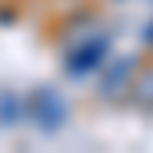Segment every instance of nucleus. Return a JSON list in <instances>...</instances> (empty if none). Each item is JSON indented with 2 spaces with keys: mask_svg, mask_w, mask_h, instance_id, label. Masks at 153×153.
Returning a JSON list of instances; mask_svg holds the SVG:
<instances>
[{
  "mask_svg": "<svg viewBox=\"0 0 153 153\" xmlns=\"http://www.w3.org/2000/svg\"><path fill=\"white\" fill-rule=\"evenodd\" d=\"M137 73H141V65L133 61V56H109V61L101 65V73H97V93L105 101H125L133 93Z\"/></svg>",
  "mask_w": 153,
  "mask_h": 153,
  "instance_id": "f257e3e1",
  "label": "nucleus"
},
{
  "mask_svg": "<svg viewBox=\"0 0 153 153\" xmlns=\"http://www.w3.org/2000/svg\"><path fill=\"white\" fill-rule=\"evenodd\" d=\"M28 117L40 125V129H61L65 117H69V101L53 89V85H40L28 97Z\"/></svg>",
  "mask_w": 153,
  "mask_h": 153,
  "instance_id": "f03ea898",
  "label": "nucleus"
},
{
  "mask_svg": "<svg viewBox=\"0 0 153 153\" xmlns=\"http://www.w3.org/2000/svg\"><path fill=\"white\" fill-rule=\"evenodd\" d=\"M105 61H109V36H97V40H85L76 48H65V69L73 76H97Z\"/></svg>",
  "mask_w": 153,
  "mask_h": 153,
  "instance_id": "7ed1b4c3",
  "label": "nucleus"
},
{
  "mask_svg": "<svg viewBox=\"0 0 153 153\" xmlns=\"http://www.w3.org/2000/svg\"><path fill=\"white\" fill-rule=\"evenodd\" d=\"M129 97H133V105L153 109V65L137 73V81H133V93H129Z\"/></svg>",
  "mask_w": 153,
  "mask_h": 153,
  "instance_id": "20e7f679",
  "label": "nucleus"
},
{
  "mask_svg": "<svg viewBox=\"0 0 153 153\" xmlns=\"http://www.w3.org/2000/svg\"><path fill=\"white\" fill-rule=\"evenodd\" d=\"M145 40H149V45H153V20H149V28H145Z\"/></svg>",
  "mask_w": 153,
  "mask_h": 153,
  "instance_id": "39448f33",
  "label": "nucleus"
}]
</instances>
